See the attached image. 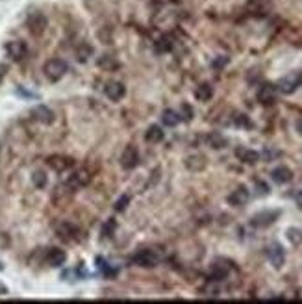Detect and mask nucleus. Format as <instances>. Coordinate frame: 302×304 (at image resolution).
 <instances>
[{
  "label": "nucleus",
  "mask_w": 302,
  "mask_h": 304,
  "mask_svg": "<svg viewBox=\"0 0 302 304\" xmlns=\"http://www.w3.org/2000/svg\"><path fill=\"white\" fill-rule=\"evenodd\" d=\"M104 93H106V97L110 100L119 102L121 99H124L126 87H124V84H121V82H108L106 87H104Z\"/></svg>",
  "instance_id": "f3484780"
},
{
  "label": "nucleus",
  "mask_w": 302,
  "mask_h": 304,
  "mask_svg": "<svg viewBox=\"0 0 302 304\" xmlns=\"http://www.w3.org/2000/svg\"><path fill=\"white\" fill-rule=\"evenodd\" d=\"M4 76H6V67H4V65H0V84H2Z\"/></svg>",
  "instance_id": "ea45409f"
},
{
  "label": "nucleus",
  "mask_w": 302,
  "mask_h": 304,
  "mask_svg": "<svg viewBox=\"0 0 302 304\" xmlns=\"http://www.w3.org/2000/svg\"><path fill=\"white\" fill-rule=\"evenodd\" d=\"M6 54H8L13 61H23L24 58L28 56V46H26L24 41L15 39V41H9V43H6Z\"/></svg>",
  "instance_id": "1a4fd4ad"
},
{
  "label": "nucleus",
  "mask_w": 302,
  "mask_h": 304,
  "mask_svg": "<svg viewBox=\"0 0 302 304\" xmlns=\"http://www.w3.org/2000/svg\"><path fill=\"white\" fill-rule=\"evenodd\" d=\"M260 156H264V158H265V160H267V161H272V160H274V158H278L280 152H278V151H272V149H265V151L262 152Z\"/></svg>",
  "instance_id": "c9c22d12"
},
{
  "label": "nucleus",
  "mask_w": 302,
  "mask_h": 304,
  "mask_svg": "<svg viewBox=\"0 0 302 304\" xmlns=\"http://www.w3.org/2000/svg\"><path fill=\"white\" fill-rule=\"evenodd\" d=\"M93 52H95V50H93V46H91L89 43H80V45L76 46L75 56H76V60L80 61V63H85V61L93 56Z\"/></svg>",
  "instance_id": "5701e85b"
},
{
  "label": "nucleus",
  "mask_w": 302,
  "mask_h": 304,
  "mask_svg": "<svg viewBox=\"0 0 302 304\" xmlns=\"http://www.w3.org/2000/svg\"><path fill=\"white\" fill-rule=\"evenodd\" d=\"M295 204L299 206V210H302V190L295 193Z\"/></svg>",
  "instance_id": "4c0bfd02"
},
{
  "label": "nucleus",
  "mask_w": 302,
  "mask_h": 304,
  "mask_svg": "<svg viewBox=\"0 0 302 304\" xmlns=\"http://www.w3.org/2000/svg\"><path fill=\"white\" fill-rule=\"evenodd\" d=\"M32 117L38 122H41V124H52L54 119H56L52 110L48 106H43V104H39V106H36L32 110Z\"/></svg>",
  "instance_id": "4468645a"
},
{
  "label": "nucleus",
  "mask_w": 302,
  "mask_h": 304,
  "mask_svg": "<svg viewBox=\"0 0 302 304\" xmlns=\"http://www.w3.org/2000/svg\"><path fill=\"white\" fill-rule=\"evenodd\" d=\"M130 204V197L128 195H122V197H119L117 198V202L113 204V210L117 213H122L124 210H126V206Z\"/></svg>",
  "instance_id": "2f4dec72"
},
{
  "label": "nucleus",
  "mask_w": 302,
  "mask_h": 304,
  "mask_svg": "<svg viewBox=\"0 0 302 304\" xmlns=\"http://www.w3.org/2000/svg\"><path fill=\"white\" fill-rule=\"evenodd\" d=\"M280 210H262V212H258L256 215H252V219H250V225L256 228H267L274 225L280 217Z\"/></svg>",
  "instance_id": "39448f33"
},
{
  "label": "nucleus",
  "mask_w": 302,
  "mask_h": 304,
  "mask_svg": "<svg viewBox=\"0 0 302 304\" xmlns=\"http://www.w3.org/2000/svg\"><path fill=\"white\" fill-rule=\"evenodd\" d=\"M54 230H56L58 237L63 239V241H78L80 236H82V230L76 227L75 223H71V221H60V223H56Z\"/></svg>",
  "instance_id": "f03ea898"
},
{
  "label": "nucleus",
  "mask_w": 302,
  "mask_h": 304,
  "mask_svg": "<svg viewBox=\"0 0 302 304\" xmlns=\"http://www.w3.org/2000/svg\"><path fill=\"white\" fill-rule=\"evenodd\" d=\"M212 97H213V87L210 84H200L195 89V99L200 100V102H208V100H212Z\"/></svg>",
  "instance_id": "b1692460"
},
{
  "label": "nucleus",
  "mask_w": 302,
  "mask_h": 304,
  "mask_svg": "<svg viewBox=\"0 0 302 304\" xmlns=\"http://www.w3.org/2000/svg\"><path fill=\"white\" fill-rule=\"evenodd\" d=\"M228 56H219V58H215V60L212 61V67L215 69V71H221V69H225L228 65Z\"/></svg>",
  "instance_id": "72a5a7b5"
},
{
  "label": "nucleus",
  "mask_w": 302,
  "mask_h": 304,
  "mask_svg": "<svg viewBox=\"0 0 302 304\" xmlns=\"http://www.w3.org/2000/svg\"><path fill=\"white\" fill-rule=\"evenodd\" d=\"M182 117V121H191L193 119V108L189 106V104H184L182 106V112H178Z\"/></svg>",
  "instance_id": "f704fd0d"
},
{
  "label": "nucleus",
  "mask_w": 302,
  "mask_h": 304,
  "mask_svg": "<svg viewBox=\"0 0 302 304\" xmlns=\"http://www.w3.org/2000/svg\"><path fill=\"white\" fill-rule=\"evenodd\" d=\"M89 182H91V173L89 171H87V169H78V171H75L73 175L69 176L63 186L75 193V191L85 188Z\"/></svg>",
  "instance_id": "20e7f679"
},
{
  "label": "nucleus",
  "mask_w": 302,
  "mask_h": 304,
  "mask_svg": "<svg viewBox=\"0 0 302 304\" xmlns=\"http://www.w3.org/2000/svg\"><path fill=\"white\" fill-rule=\"evenodd\" d=\"M67 71H69L67 61L60 60V58H52V60H48L45 63V67H43V73H45V76L50 80V82H58V80H61L63 76L67 75Z\"/></svg>",
  "instance_id": "f257e3e1"
},
{
  "label": "nucleus",
  "mask_w": 302,
  "mask_h": 304,
  "mask_svg": "<svg viewBox=\"0 0 302 304\" xmlns=\"http://www.w3.org/2000/svg\"><path fill=\"white\" fill-rule=\"evenodd\" d=\"M97 266H98V269L102 271V274H106V276H110V274H115V271L110 266H108L106 260H104V258H97Z\"/></svg>",
  "instance_id": "473e14b6"
},
{
  "label": "nucleus",
  "mask_w": 302,
  "mask_h": 304,
  "mask_svg": "<svg viewBox=\"0 0 302 304\" xmlns=\"http://www.w3.org/2000/svg\"><path fill=\"white\" fill-rule=\"evenodd\" d=\"M97 65L100 69H104V71H117V69L121 67V63L117 61V58L110 56V54H104V56H100V58L97 60Z\"/></svg>",
  "instance_id": "4be33fe9"
},
{
  "label": "nucleus",
  "mask_w": 302,
  "mask_h": 304,
  "mask_svg": "<svg viewBox=\"0 0 302 304\" xmlns=\"http://www.w3.org/2000/svg\"><path fill=\"white\" fill-rule=\"evenodd\" d=\"M256 190H258V195H269V193H271L269 186L265 182H260V180L256 182Z\"/></svg>",
  "instance_id": "e433bc0d"
},
{
  "label": "nucleus",
  "mask_w": 302,
  "mask_h": 304,
  "mask_svg": "<svg viewBox=\"0 0 302 304\" xmlns=\"http://www.w3.org/2000/svg\"><path fill=\"white\" fill-rule=\"evenodd\" d=\"M295 130L302 136V119H297V122H295Z\"/></svg>",
  "instance_id": "58836bf2"
},
{
  "label": "nucleus",
  "mask_w": 302,
  "mask_h": 304,
  "mask_svg": "<svg viewBox=\"0 0 302 304\" xmlns=\"http://www.w3.org/2000/svg\"><path fill=\"white\" fill-rule=\"evenodd\" d=\"M139 165V151L134 145H128L121 154V167L124 171H132Z\"/></svg>",
  "instance_id": "6e6552de"
},
{
  "label": "nucleus",
  "mask_w": 302,
  "mask_h": 304,
  "mask_svg": "<svg viewBox=\"0 0 302 304\" xmlns=\"http://www.w3.org/2000/svg\"><path fill=\"white\" fill-rule=\"evenodd\" d=\"M267 258L271 262V266L274 269H280L286 264V251L280 243H272L267 247Z\"/></svg>",
  "instance_id": "9d476101"
},
{
  "label": "nucleus",
  "mask_w": 302,
  "mask_h": 304,
  "mask_svg": "<svg viewBox=\"0 0 302 304\" xmlns=\"http://www.w3.org/2000/svg\"><path fill=\"white\" fill-rule=\"evenodd\" d=\"M302 84V73H289L284 78H280V82L276 84V89L282 95H291L295 93Z\"/></svg>",
  "instance_id": "7ed1b4c3"
},
{
  "label": "nucleus",
  "mask_w": 302,
  "mask_h": 304,
  "mask_svg": "<svg viewBox=\"0 0 302 304\" xmlns=\"http://www.w3.org/2000/svg\"><path fill=\"white\" fill-rule=\"evenodd\" d=\"M45 262L50 267H63L65 262H67V254H65V251L54 247V249H48L45 252Z\"/></svg>",
  "instance_id": "2eb2a0df"
},
{
  "label": "nucleus",
  "mask_w": 302,
  "mask_h": 304,
  "mask_svg": "<svg viewBox=\"0 0 302 304\" xmlns=\"http://www.w3.org/2000/svg\"><path fill=\"white\" fill-rule=\"evenodd\" d=\"M115 230H117V221H115V219H108V221H104V225L100 227V234H102V237H104V239H108V237L113 236Z\"/></svg>",
  "instance_id": "a878e982"
},
{
  "label": "nucleus",
  "mask_w": 302,
  "mask_h": 304,
  "mask_svg": "<svg viewBox=\"0 0 302 304\" xmlns=\"http://www.w3.org/2000/svg\"><path fill=\"white\" fill-rule=\"evenodd\" d=\"M26 26H28V30H30L32 36H41V34L46 30V26H48V19H46L45 13L34 11V13H30L28 19H26Z\"/></svg>",
  "instance_id": "0eeeda50"
},
{
  "label": "nucleus",
  "mask_w": 302,
  "mask_h": 304,
  "mask_svg": "<svg viewBox=\"0 0 302 304\" xmlns=\"http://www.w3.org/2000/svg\"><path fill=\"white\" fill-rule=\"evenodd\" d=\"M258 102L264 104V106H272L276 102V97H278V89L276 85L272 84H264L260 89H258Z\"/></svg>",
  "instance_id": "9b49d317"
},
{
  "label": "nucleus",
  "mask_w": 302,
  "mask_h": 304,
  "mask_svg": "<svg viewBox=\"0 0 302 304\" xmlns=\"http://www.w3.org/2000/svg\"><path fill=\"white\" fill-rule=\"evenodd\" d=\"M206 143L210 145L212 149H215V151H221V149H225L228 145V139L221 132H210L206 136Z\"/></svg>",
  "instance_id": "412c9836"
},
{
  "label": "nucleus",
  "mask_w": 302,
  "mask_h": 304,
  "mask_svg": "<svg viewBox=\"0 0 302 304\" xmlns=\"http://www.w3.org/2000/svg\"><path fill=\"white\" fill-rule=\"evenodd\" d=\"M163 137H165V132H163V128L158 126V124H152V126H149L147 132H145V141H147V143H152V145L161 143Z\"/></svg>",
  "instance_id": "aec40b11"
},
{
  "label": "nucleus",
  "mask_w": 302,
  "mask_h": 304,
  "mask_svg": "<svg viewBox=\"0 0 302 304\" xmlns=\"http://www.w3.org/2000/svg\"><path fill=\"white\" fill-rule=\"evenodd\" d=\"M46 163H48V167L54 169L56 173H63V171H67L69 167H73V158H69V156H61V154H56V156H50V158H46Z\"/></svg>",
  "instance_id": "f8f14e48"
},
{
  "label": "nucleus",
  "mask_w": 302,
  "mask_h": 304,
  "mask_svg": "<svg viewBox=\"0 0 302 304\" xmlns=\"http://www.w3.org/2000/svg\"><path fill=\"white\" fill-rule=\"evenodd\" d=\"M32 184L38 188V190H45L46 184H48V178L43 171H34V175H32Z\"/></svg>",
  "instance_id": "bb28decb"
},
{
  "label": "nucleus",
  "mask_w": 302,
  "mask_h": 304,
  "mask_svg": "<svg viewBox=\"0 0 302 304\" xmlns=\"http://www.w3.org/2000/svg\"><path fill=\"white\" fill-rule=\"evenodd\" d=\"M180 121H182L180 114H178V112H174V110H165V112L161 114V122H163L165 126H169V128L176 126Z\"/></svg>",
  "instance_id": "393cba45"
},
{
  "label": "nucleus",
  "mask_w": 302,
  "mask_h": 304,
  "mask_svg": "<svg viewBox=\"0 0 302 304\" xmlns=\"http://www.w3.org/2000/svg\"><path fill=\"white\" fill-rule=\"evenodd\" d=\"M132 262L136 264L137 267H145V269H152L159 264V256L151 249H141L137 251L134 256H132Z\"/></svg>",
  "instance_id": "423d86ee"
},
{
  "label": "nucleus",
  "mask_w": 302,
  "mask_h": 304,
  "mask_svg": "<svg viewBox=\"0 0 302 304\" xmlns=\"http://www.w3.org/2000/svg\"><path fill=\"white\" fill-rule=\"evenodd\" d=\"M154 46H156V52L158 54H167L173 50V43H171V39L169 38H159Z\"/></svg>",
  "instance_id": "cd10ccee"
},
{
  "label": "nucleus",
  "mask_w": 302,
  "mask_h": 304,
  "mask_svg": "<svg viewBox=\"0 0 302 304\" xmlns=\"http://www.w3.org/2000/svg\"><path fill=\"white\" fill-rule=\"evenodd\" d=\"M249 198H250L249 190H247L245 186H239V188H235V190L228 195V204L235 206V208H241V206H245L249 202Z\"/></svg>",
  "instance_id": "ddd939ff"
},
{
  "label": "nucleus",
  "mask_w": 302,
  "mask_h": 304,
  "mask_svg": "<svg viewBox=\"0 0 302 304\" xmlns=\"http://www.w3.org/2000/svg\"><path fill=\"white\" fill-rule=\"evenodd\" d=\"M235 158L243 163H247V165H254L260 161V152L258 151H252V149H247V147H237L235 149Z\"/></svg>",
  "instance_id": "dca6fc26"
},
{
  "label": "nucleus",
  "mask_w": 302,
  "mask_h": 304,
  "mask_svg": "<svg viewBox=\"0 0 302 304\" xmlns=\"http://www.w3.org/2000/svg\"><path fill=\"white\" fill-rule=\"evenodd\" d=\"M271 178H272V182L274 184L284 186V184H289L291 180H293V173H291V169L286 167V165H280V167L272 169Z\"/></svg>",
  "instance_id": "a211bd4d"
},
{
  "label": "nucleus",
  "mask_w": 302,
  "mask_h": 304,
  "mask_svg": "<svg viewBox=\"0 0 302 304\" xmlns=\"http://www.w3.org/2000/svg\"><path fill=\"white\" fill-rule=\"evenodd\" d=\"M234 124H235V126H239V128H252V122H250V119L245 114H237V115H235V117H234Z\"/></svg>",
  "instance_id": "7c9ffc66"
},
{
  "label": "nucleus",
  "mask_w": 302,
  "mask_h": 304,
  "mask_svg": "<svg viewBox=\"0 0 302 304\" xmlns=\"http://www.w3.org/2000/svg\"><path fill=\"white\" fill-rule=\"evenodd\" d=\"M228 274H230V269H228V266H225V264H213L212 267H210V273H208V276H210V280L212 282H223L228 278Z\"/></svg>",
  "instance_id": "6ab92c4d"
},
{
  "label": "nucleus",
  "mask_w": 302,
  "mask_h": 304,
  "mask_svg": "<svg viewBox=\"0 0 302 304\" xmlns=\"http://www.w3.org/2000/svg\"><path fill=\"white\" fill-rule=\"evenodd\" d=\"M287 239L293 245H302V230L301 228H289L287 230Z\"/></svg>",
  "instance_id": "c756f323"
},
{
  "label": "nucleus",
  "mask_w": 302,
  "mask_h": 304,
  "mask_svg": "<svg viewBox=\"0 0 302 304\" xmlns=\"http://www.w3.org/2000/svg\"><path fill=\"white\" fill-rule=\"evenodd\" d=\"M186 165L193 171H200V169H204V156H189L186 160Z\"/></svg>",
  "instance_id": "c85d7f7f"
}]
</instances>
